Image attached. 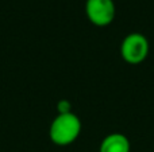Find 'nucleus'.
Wrapping results in <instances>:
<instances>
[{"label": "nucleus", "mask_w": 154, "mask_h": 152, "mask_svg": "<svg viewBox=\"0 0 154 152\" xmlns=\"http://www.w3.org/2000/svg\"><path fill=\"white\" fill-rule=\"evenodd\" d=\"M99 152H131L130 140L126 135L119 132L109 133L101 140Z\"/></svg>", "instance_id": "20e7f679"}, {"label": "nucleus", "mask_w": 154, "mask_h": 152, "mask_svg": "<svg viewBox=\"0 0 154 152\" xmlns=\"http://www.w3.org/2000/svg\"><path fill=\"white\" fill-rule=\"evenodd\" d=\"M85 13L93 26L106 27L114 22L116 15V7L114 0H87Z\"/></svg>", "instance_id": "7ed1b4c3"}, {"label": "nucleus", "mask_w": 154, "mask_h": 152, "mask_svg": "<svg viewBox=\"0 0 154 152\" xmlns=\"http://www.w3.org/2000/svg\"><path fill=\"white\" fill-rule=\"evenodd\" d=\"M57 110H58V115L62 113H70L72 112V104H70L69 100L62 98L57 102Z\"/></svg>", "instance_id": "39448f33"}, {"label": "nucleus", "mask_w": 154, "mask_h": 152, "mask_svg": "<svg viewBox=\"0 0 154 152\" xmlns=\"http://www.w3.org/2000/svg\"><path fill=\"white\" fill-rule=\"evenodd\" d=\"M82 129L81 120L73 112L57 115L49 128V137L51 143L60 147L70 145L79 139Z\"/></svg>", "instance_id": "f257e3e1"}, {"label": "nucleus", "mask_w": 154, "mask_h": 152, "mask_svg": "<svg viewBox=\"0 0 154 152\" xmlns=\"http://www.w3.org/2000/svg\"><path fill=\"white\" fill-rule=\"evenodd\" d=\"M150 45L147 38L139 32H130L126 35L120 45V55L123 61L130 65H139L147 58Z\"/></svg>", "instance_id": "f03ea898"}]
</instances>
